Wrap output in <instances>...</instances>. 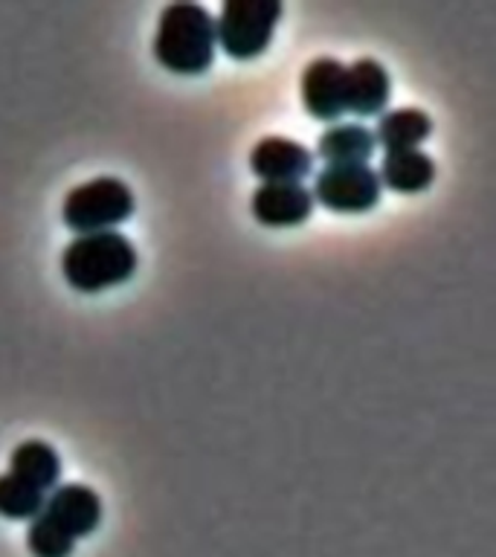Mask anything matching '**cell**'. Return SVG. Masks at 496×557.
<instances>
[{"instance_id":"7c38bea8","label":"cell","mask_w":496,"mask_h":557,"mask_svg":"<svg viewBox=\"0 0 496 557\" xmlns=\"http://www.w3.org/2000/svg\"><path fill=\"white\" fill-rule=\"evenodd\" d=\"M381 186L398 191V195H416L424 191L435 181V163L433 157L424 154L421 148H409V151H386L381 160Z\"/></svg>"},{"instance_id":"2e32d148","label":"cell","mask_w":496,"mask_h":557,"mask_svg":"<svg viewBox=\"0 0 496 557\" xmlns=\"http://www.w3.org/2000/svg\"><path fill=\"white\" fill-rule=\"evenodd\" d=\"M73 540L64 537L55 525L44 520L41 513L29 520V529H26V548L33 557H70L73 555Z\"/></svg>"},{"instance_id":"8fae6325","label":"cell","mask_w":496,"mask_h":557,"mask_svg":"<svg viewBox=\"0 0 496 557\" xmlns=\"http://www.w3.org/2000/svg\"><path fill=\"white\" fill-rule=\"evenodd\" d=\"M374 134L363 122H334L317 139V157L325 165H363L374 154Z\"/></svg>"},{"instance_id":"5b68a950","label":"cell","mask_w":496,"mask_h":557,"mask_svg":"<svg viewBox=\"0 0 496 557\" xmlns=\"http://www.w3.org/2000/svg\"><path fill=\"white\" fill-rule=\"evenodd\" d=\"M313 200L339 215H360L381 203L383 186L372 165H325L313 177Z\"/></svg>"},{"instance_id":"8992f818","label":"cell","mask_w":496,"mask_h":557,"mask_svg":"<svg viewBox=\"0 0 496 557\" xmlns=\"http://www.w3.org/2000/svg\"><path fill=\"white\" fill-rule=\"evenodd\" d=\"M41 517L50 525L70 537L73 543L87 534H94L102 522V499L90 485L82 482H67V485L52 487V494L47 496V503L41 508Z\"/></svg>"},{"instance_id":"9a60e30c","label":"cell","mask_w":496,"mask_h":557,"mask_svg":"<svg viewBox=\"0 0 496 557\" xmlns=\"http://www.w3.org/2000/svg\"><path fill=\"white\" fill-rule=\"evenodd\" d=\"M47 494L15 473H0V517L3 520H35L41 513Z\"/></svg>"},{"instance_id":"9c48e42d","label":"cell","mask_w":496,"mask_h":557,"mask_svg":"<svg viewBox=\"0 0 496 557\" xmlns=\"http://www.w3.org/2000/svg\"><path fill=\"white\" fill-rule=\"evenodd\" d=\"M252 218L261 226H299L313 212V195L302 183H261L250 198Z\"/></svg>"},{"instance_id":"6da1fadb","label":"cell","mask_w":496,"mask_h":557,"mask_svg":"<svg viewBox=\"0 0 496 557\" xmlns=\"http://www.w3.org/2000/svg\"><path fill=\"white\" fill-rule=\"evenodd\" d=\"M215 17L200 3H169L157 21L151 52L177 76H203L215 61Z\"/></svg>"},{"instance_id":"30bf717a","label":"cell","mask_w":496,"mask_h":557,"mask_svg":"<svg viewBox=\"0 0 496 557\" xmlns=\"http://www.w3.org/2000/svg\"><path fill=\"white\" fill-rule=\"evenodd\" d=\"M389 99L392 78L381 61L357 59L346 64V111L355 116H381Z\"/></svg>"},{"instance_id":"4fadbf2b","label":"cell","mask_w":496,"mask_h":557,"mask_svg":"<svg viewBox=\"0 0 496 557\" xmlns=\"http://www.w3.org/2000/svg\"><path fill=\"white\" fill-rule=\"evenodd\" d=\"M372 134L374 146L386 148V151H409L433 134V120L421 108H395V111H383L377 116V128Z\"/></svg>"},{"instance_id":"52a82bcc","label":"cell","mask_w":496,"mask_h":557,"mask_svg":"<svg viewBox=\"0 0 496 557\" xmlns=\"http://www.w3.org/2000/svg\"><path fill=\"white\" fill-rule=\"evenodd\" d=\"M299 94L308 116L337 122L346 113V64L331 55H320L311 64H305Z\"/></svg>"},{"instance_id":"3957f363","label":"cell","mask_w":496,"mask_h":557,"mask_svg":"<svg viewBox=\"0 0 496 557\" xmlns=\"http://www.w3.org/2000/svg\"><path fill=\"white\" fill-rule=\"evenodd\" d=\"M134 191L125 181L120 177H94L73 186L64 195L61 203V218L73 233H104V230H116L134 215Z\"/></svg>"},{"instance_id":"277c9868","label":"cell","mask_w":496,"mask_h":557,"mask_svg":"<svg viewBox=\"0 0 496 557\" xmlns=\"http://www.w3.org/2000/svg\"><path fill=\"white\" fill-rule=\"evenodd\" d=\"M278 0H226L215 21V44L235 61H250L268 50L276 33Z\"/></svg>"},{"instance_id":"ba28073f","label":"cell","mask_w":496,"mask_h":557,"mask_svg":"<svg viewBox=\"0 0 496 557\" xmlns=\"http://www.w3.org/2000/svg\"><path fill=\"white\" fill-rule=\"evenodd\" d=\"M311 148L287 137H264L250 148V169L261 183H302L311 174Z\"/></svg>"},{"instance_id":"7a4b0ae2","label":"cell","mask_w":496,"mask_h":557,"mask_svg":"<svg viewBox=\"0 0 496 557\" xmlns=\"http://www.w3.org/2000/svg\"><path fill=\"white\" fill-rule=\"evenodd\" d=\"M137 247L116 230L76 235L61 252V273L78 294H99L122 285L137 273Z\"/></svg>"},{"instance_id":"5bb4252c","label":"cell","mask_w":496,"mask_h":557,"mask_svg":"<svg viewBox=\"0 0 496 557\" xmlns=\"http://www.w3.org/2000/svg\"><path fill=\"white\" fill-rule=\"evenodd\" d=\"M9 473L26 479L29 485L41 487L44 494L61 485V456L50 442L29 438L21 442L9 456Z\"/></svg>"}]
</instances>
